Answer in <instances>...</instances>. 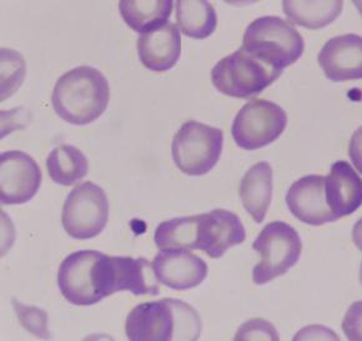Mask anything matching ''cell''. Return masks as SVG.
Returning <instances> with one entry per match:
<instances>
[{
	"mask_svg": "<svg viewBox=\"0 0 362 341\" xmlns=\"http://www.w3.org/2000/svg\"><path fill=\"white\" fill-rule=\"evenodd\" d=\"M125 331L132 341H194L202 333V319L192 306L177 299H163L135 306Z\"/></svg>",
	"mask_w": 362,
	"mask_h": 341,
	"instance_id": "cell-1",
	"label": "cell"
},
{
	"mask_svg": "<svg viewBox=\"0 0 362 341\" xmlns=\"http://www.w3.org/2000/svg\"><path fill=\"white\" fill-rule=\"evenodd\" d=\"M110 86L102 71L88 65L66 71L54 86V112L64 122L86 125L95 122L107 110Z\"/></svg>",
	"mask_w": 362,
	"mask_h": 341,
	"instance_id": "cell-2",
	"label": "cell"
},
{
	"mask_svg": "<svg viewBox=\"0 0 362 341\" xmlns=\"http://www.w3.org/2000/svg\"><path fill=\"white\" fill-rule=\"evenodd\" d=\"M243 47L247 53L279 70L295 64L303 57L305 42L291 23L280 16H261L244 34Z\"/></svg>",
	"mask_w": 362,
	"mask_h": 341,
	"instance_id": "cell-3",
	"label": "cell"
},
{
	"mask_svg": "<svg viewBox=\"0 0 362 341\" xmlns=\"http://www.w3.org/2000/svg\"><path fill=\"white\" fill-rule=\"evenodd\" d=\"M281 74L283 70L264 63L245 49L240 48L214 67L211 81L225 96L245 99L260 94Z\"/></svg>",
	"mask_w": 362,
	"mask_h": 341,
	"instance_id": "cell-4",
	"label": "cell"
},
{
	"mask_svg": "<svg viewBox=\"0 0 362 341\" xmlns=\"http://www.w3.org/2000/svg\"><path fill=\"white\" fill-rule=\"evenodd\" d=\"M224 146V133L206 124L190 120L174 137L171 154L177 169L190 176H202L218 164Z\"/></svg>",
	"mask_w": 362,
	"mask_h": 341,
	"instance_id": "cell-5",
	"label": "cell"
},
{
	"mask_svg": "<svg viewBox=\"0 0 362 341\" xmlns=\"http://www.w3.org/2000/svg\"><path fill=\"white\" fill-rule=\"evenodd\" d=\"M94 283L102 299L117 291L153 296L160 293L153 265L145 258L109 256L102 253L94 267Z\"/></svg>",
	"mask_w": 362,
	"mask_h": 341,
	"instance_id": "cell-6",
	"label": "cell"
},
{
	"mask_svg": "<svg viewBox=\"0 0 362 341\" xmlns=\"http://www.w3.org/2000/svg\"><path fill=\"white\" fill-rule=\"evenodd\" d=\"M252 248L261 255V262L254 267L252 279L256 285H264L296 265L303 251V243L291 225L272 221L262 229Z\"/></svg>",
	"mask_w": 362,
	"mask_h": 341,
	"instance_id": "cell-7",
	"label": "cell"
},
{
	"mask_svg": "<svg viewBox=\"0 0 362 341\" xmlns=\"http://www.w3.org/2000/svg\"><path fill=\"white\" fill-rule=\"evenodd\" d=\"M109 219V200L102 187L94 183L80 184L71 190L63 207L62 223L73 239L95 238L105 229Z\"/></svg>",
	"mask_w": 362,
	"mask_h": 341,
	"instance_id": "cell-8",
	"label": "cell"
},
{
	"mask_svg": "<svg viewBox=\"0 0 362 341\" xmlns=\"http://www.w3.org/2000/svg\"><path fill=\"white\" fill-rule=\"evenodd\" d=\"M288 125V115L275 103L254 99L241 108L235 117L231 134L238 146L257 150L281 137Z\"/></svg>",
	"mask_w": 362,
	"mask_h": 341,
	"instance_id": "cell-9",
	"label": "cell"
},
{
	"mask_svg": "<svg viewBox=\"0 0 362 341\" xmlns=\"http://www.w3.org/2000/svg\"><path fill=\"white\" fill-rule=\"evenodd\" d=\"M43 174L30 155L19 150L4 151L0 158V192L3 205L30 202L42 185Z\"/></svg>",
	"mask_w": 362,
	"mask_h": 341,
	"instance_id": "cell-10",
	"label": "cell"
},
{
	"mask_svg": "<svg viewBox=\"0 0 362 341\" xmlns=\"http://www.w3.org/2000/svg\"><path fill=\"white\" fill-rule=\"evenodd\" d=\"M100 254L95 250L75 251L60 264L59 289L70 304L89 306L102 301L94 283V267Z\"/></svg>",
	"mask_w": 362,
	"mask_h": 341,
	"instance_id": "cell-11",
	"label": "cell"
},
{
	"mask_svg": "<svg viewBox=\"0 0 362 341\" xmlns=\"http://www.w3.org/2000/svg\"><path fill=\"white\" fill-rule=\"evenodd\" d=\"M245 239V228L236 214L224 209L199 214L197 250L218 259L230 248L243 244Z\"/></svg>",
	"mask_w": 362,
	"mask_h": 341,
	"instance_id": "cell-12",
	"label": "cell"
},
{
	"mask_svg": "<svg viewBox=\"0 0 362 341\" xmlns=\"http://www.w3.org/2000/svg\"><path fill=\"white\" fill-rule=\"evenodd\" d=\"M158 282L173 290L197 288L208 277V264L187 249H163L153 260Z\"/></svg>",
	"mask_w": 362,
	"mask_h": 341,
	"instance_id": "cell-13",
	"label": "cell"
},
{
	"mask_svg": "<svg viewBox=\"0 0 362 341\" xmlns=\"http://www.w3.org/2000/svg\"><path fill=\"white\" fill-rule=\"evenodd\" d=\"M286 204L293 216L305 224L319 226L339 220L326 203L325 176L308 175L298 179L288 189Z\"/></svg>",
	"mask_w": 362,
	"mask_h": 341,
	"instance_id": "cell-14",
	"label": "cell"
},
{
	"mask_svg": "<svg viewBox=\"0 0 362 341\" xmlns=\"http://www.w3.org/2000/svg\"><path fill=\"white\" fill-rule=\"evenodd\" d=\"M317 62L326 78L334 81L360 79L362 75V39L346 34L330 39L322 47Z\"/></svg>",
	"mask_w": 362,
	"mask_h": 341,
	"instance_id": "cell-15",
	"label": "cell"
},
{
	"mask_svg": "<svg viewBox=\"0 0 362 341\" xmlns=\"http://www.w3.org/2000/svg\"><path fill=\"white\" fill-rule=\"evenodd\" d=\"M138 54L140 62L151 71L173 69L181 55L179 29L166 22L141 33L138 37Z\"/></svg>",
	"mask_w": 362,
	"mask_h": 341,
	"instance_id": "cell-16",
	"label": "cell"
},
{
	"mask_svg": "<svg viewBox=\"0 0 362 341\" xmlns=\"http://www.w3.org/2000/svg\"><path fill=\"white\" fill-rule=\"evenodd\" d=\"M326 203L336 218L355 213L361 207L362 183L351 164L336 161L325 178Z\"/></svg>",
	"mask_w": 362,
	"mask_h": 341,
	"instance_id": "cell-17",
	"label": "cell"
},
{
	"mask_svg": "<svg viewBox=\"0 0 362 341\" xmlns=\"http://www.w3.org/2000/svg\"><path fill=\"white\" fill-rule=\"evenodd\" d=\"M272 168L267 161L251 166L240 183V197L246 212L261 224L270 208L274 187Z\"/></svg>",
	"mask_w": 362,
	"mask_h": 341,
	"instance_id": "cell-18",
	"label": "cell"
},
{
	"mask_svg": "<svg viewBox=\"0 0 362 341\" xmlns=\"http://www.w3.org/2000/svg\"><path fill=\"white\" fill-rule=\"evenodd\" d=\"M342 8L344 0H283L284 13L288 21L311 30L335 22Z\"/></svg>",
	"mask_w": 362,
	"mask_h": 341,
	"instance_id": "cell-19",
	"label": "cell"
},
{
	"mask_svg": "<svg viewBox=\"0 0 362 341\" xmlns=\"http://www.w3.org/2000/svg\"><path fill=\"white\" fill-rule=\"evenodd\" d=\"M176 22L192 39H206L218 25L216 11L208 0H176Z\"/></svg>",
	"mask_w": 362,
	"mask_h": 341,
	"instance_id": "cell-20",
	"label": "cell"
},
{
	"mask_svg": "<svg viewBox=\"0 0 362 341\" xmlns=\"http://www.w3.org/2000/svg\"><path fill=\"white\" fill-rule=\"evenodd\" d=\"M174 0H120L119 11L134 32L144 33L168 22Z\"/></svg>",
	"mask_w": 362,
	"mask_h": 341,
	"instance_id": "cell-21",
	"label": "cell"
},
{
	"mask_svg": "<svg viewBox=\"0 0 362 341\" xmlns=\"http://www.w3.org/2000/svg\"><path fill=\"white\" fill-rule=\"evenodd\" d=\"M49 176L54 183L70 187L88 175L89 163L81 150L73 145H59L47 159Z\"/></svg>",
	"mask_w": 362,
	"mask_h": 341,
	"instance_id": "cell-22",
	"label": "cell"
},
{
	"mask_svg": "<svg viewBox=\"0 0 362 341\" xmlns=\"http://www.w3.org/2000/svg\"><path fill=\"white\" fill-rule=\"evenodd\" d=\"M197 223L199 215L166 220L155 230V244L160 250L170 248L197 250Z\"/></svg>",
	"mask_w": 362,
	"mask_h": 341,
	"instance_id": "cell-23",
	"label": "cell"
},
{
	"mask_svg": "<svg viewBox=\"0 0 362 341\" xmlns=\"http://www.w3.org/2000/svg\"><path fill=\"white\" fill-rule=\"evenodd\" d=\"M25 76L24 58L16 50L1 49V99L16 93Z\"/></svg>",
	"mask_w": 362,
	"mask_h": 341,
	"instance_id": "cell-24",
	"label": "cell"
},
{
	"mask_svg": "<svg viewBox=\"0 0 362 341\" xmlns=\"http://www.w3.org/2000/svg\"><path fill=\"white\" fill-rule=\"evenodd\" d=\"M11 303H13L21 325L28 333L37 336L39 339H44V340L50 339V333L48 329V313L45 310L37 308V306L23 304L14 298L11 299Z\"/></svg>",
	"mask_w": 362,
	"mask_h": 341,
	"instance_id": "cell-25",
	"label": "cell"
},
{
	"mask_svg": "<svg viewBox=\"0 0 362 341\" xmlns=\"http://www.w3.org/2000/svg\"><path fill=\"white\" fill-rule=\"evenodd\" d=\"M235 340H279V335L267 320L252 319L240 326Z\"/></svg>",
	"mask_w": 362,
	"mask_h": 341,
	"instance_id": "cell-26",
	"label": "cell"
},
{
	"mask_svg": "<svg viewBox=\"0 0 362 341\" xmlns=\"http://www.w3.org/2000/svg\"><path fill=\"white\" fill-rule=\"evenodd\" d=\"M224 1L225 3L230 4V6H244L254 4V3L259 1V0H224Z\"/></svg>",
	"mask_w": 362,
	"mask_h": 341,
	"instance_id": "cell-27",
	"label": "cell"
}]
</instances>
